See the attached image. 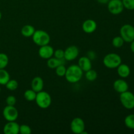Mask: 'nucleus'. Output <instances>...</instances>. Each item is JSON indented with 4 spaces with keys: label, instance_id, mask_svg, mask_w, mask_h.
Here are the masks:
<instances>
[{
    "label": "nucleus",
    "instance_id": "obj_1",
    "mask_svg": "<svg viewBox=\"0 0 134 134\" xmlns=\"http://www.w3.org/2000/svg\"><path fill=\"white\" fill-rule=\"evenodd\" d=\"M83 71L78 65H71L66 69L64 77L70 83H76L82 79Z\"/></svg>",
    "mask_w": 134,
    "mask_h": 134
},
{
    "label": "nucleus",
    "instance_id": "obj_2",
    "mask_svg": "<svg viewBox=\"0 0 134 134\" xmlns=\"http://www.w3.org/2000/svg\"><path fill=\"white\" fill-rule=\"evenodd\" d=\"M32 39L35 44L41 47V46L48 44L51 41V37L49 34L45 31L37 30H35L34 35H32Z\"/></svg>",
    "mask_w": 134,
    "mask_h": 134
},
{
    "label": "nucleus",
    "instance_id": "obj_3",
    "mask_svg": "<svg viewBox=\"0 0 134 134\" xmlns=\"http://www.w3.org/2000/svg\"><path fill=\"white\" fill-rule=\"evenodd\" d=\"M103 63L109 69H115L122 63V58L118 54L109 53L103 58Z\"/></svg>",
    "mask_w": 134,
    "mask_h": 134
},
{
    "label": "nucleus",
    "instance_id": "obj_4",
    "mask_svg": "<svg viewBox=\"0 0 134 134\" xmlns=\"http://www.w3.org/2000/svg\"><path fill=\"white\" fill-rule=\"evenodd\" d=\"M35 100L38 107L43 109L49 107L52 103V98L51 95L48 92L43 90L37 93Z\"/></svg>",
    "mask_w": 134,
    "mask_h": 134
},
{
    "label": "nucleus",
    "instance_id": "obj_5",
    "mask_svg": "<svg viewBox=\"0 0 134 134\" xmlns=\"http://www.w3.org/2000/svg\"><path fill=\"white\" fill-rule=\"evenodd\" d=\"M120 101L124 108L129 110L134 108V94L131 92L127 90L120 94Z\"/></svg>",
    "mask_w": 134,
    "mask_h": 134
},
{
    "label": "nucleus",
    "instance_id": "obj_6",
    "mask_svg": "<svg viewBox=\"0 0 134 134\" xmlns=\"http://www.w3.org/2000/svg\"><path fill=\"white\" fill-rule=\"evenodd\" d=\"M120 34L124 42L131 43L134 40V26L129 24L123 25L120 30Z\"/></svg>",
    "mask_w": 134,
    "mask_h": 134
},
{
    "label": "nucleus",
    "instance_id": "obj_7",
    "mask_svg": "<svg viewBox=\"0 0 134 134\" xmlns=\"http://www.w3.org/2000/svg\"><path fill=\"white\" fill-rule=\"evenodd\" d=\"M107 4L109 11L114 15L120 14L124 9L122 0H109Z\"/></svg>",
    "mask_w": 134,
    "mask_h": 134
},
{
    "label": "nucleus",
    "instance_id": "obj_8",
    "mask_svg": "<svg viewBox=\"0 0 134 134\" xmlns=\"http://www.w3.org/2000/svg\"><path fill=\"white\" fill-rule=\"evenodd\" d=\"M3 117L8 122L16 121L18 116V112L14 106L7 105L3 111Z\"/></svg>",
    "mask_w": 134,
    "mask_h": 134
},
{
    "label": "nucleus",
    "instance_id": "obj_9",
    "mask_svg": "<svg viewBox=\"0 0 134 134\" xmlns=\"http://www.w3.org/2000/svg\"><path fill=\"white\" fill-rule=\"evenodd\" d=\"M71 130L75 134H81L85 130V122L82 119L76 117L73 119L70 124Z\"/></svg>",
    "mask_w": 134,
    "mask_h": 134
},
{
    "label": "nucleus",
    "instance_id": "obj_10",
    "mask_svg": "<svg viewBox=\"0 0 134 134\" xmlns=\"http://www.w3.org/2000/svg\"><path fill=\"white\" fill-rule=\"evenodd\" d=\"M79 54V50L78 47L75 45L69 46L64 51V59L67 61H72L77 58Z\"/></svg>",
    "mask_w": 134,
    "mask_h": 134
},
{
    "label": "nucleus",
    "instance_id": "obj_11",
    "mask_svg": "<svg viewBox=\"0 0 134 134\" xmlns=\"http://www.w3.org/2000/svg\"><path fill=\"white\" fill-rule=\"evenodd\" d=\"M54 51V50L51 46L46 44V45L40 47L39 51H38V54L41 58L48 60L53 56Z\"/></svg>",
    "mask_w": 134,
    "mask_h": 134
},
{
    "label": "nucleus",
    "instance_id": "obj_12",
    "mask_svg": "<svg viewBox=\"0 0 134 134\" xmlns=\"http://www.w3.org/2000/svg\"><path fill=\"white\" fill-rule=\"evenodd\" d=\"M20 126L15 121L8 122L3 128L5 134H18L19 133Z\"/></svg>",
    "mask_w": 134,
    "mask_h": 134
},
{
    "label": "nucleus",
    "instance_id": "obj_13",
    "mask_svg": "<svg viewBox=\"0 0 134 134\" xmlns=\"http://www.w3.org/2000/svg\"><path fill=\"white\" fill-rule=\"evenodd\" d=\"M113 88L116 92L121 94V93L128 90L129 86H128V82L125 80L122 79H120L116 80L114 82Z\"/></svg>",
    "mask_w": 134,
    "mask_h": 134
},
{
    "label": "nucleus",
    "instance_id": "obj_14",
    "mask_svg": "<svg viewBox=\"0 0 134 134\" xmlns=\"http://www.w3.org/2000/svg\"><path fill=\"white\" fill-rule=\"evenodd\" d=\"M82 30L86 34L94 32L97 28V24L94 20L88 19L83 22L82 25Z\"/></svg>",
    "mask_w": 134,
    "mask_h": 134
},
{
    "label": "nucleus",
    "instance_id": "obj_15",
    "mask_svg": "<svg viewBox=\"0 0 134 134\" xmlns=\"http://www.w3.org/2000/svg\"><path fill=\"white\" fill-rule=\"evenodd\" d=\"M78 65L82 71L86 72L92 69V62L87 56H82L79 60Z\"/></svg>",
    "mask_w": 134,
    "mask_h": 134
},
{
    "label": "nucleus",
    "instance_id": "obj_16",
    "mask_svg": "<svg viewBox=\"0 0 134 134\" xmlns=\"http://www.w3.org/2000/svg\"><path fill=\"white\" fill-rule=\"evenodd\" d=\"M31 89L37 93L43 90L44 87V82L43 79L41 78L40 77H35L31 81Z\"/></svg>",
    "mask_w": 134,
    "mask_h": 134
},
{
    "label": "nucleus",
    "instance_id": "obj_17",
    "mask_svg": "<svg viewBox=\"0 0 134 134\" xmlns=\"http://www.w3.org/2000/svg\"><path fill=\"white\" fill-rule=\"evenodd\" d=\"M130 68L127 64H120L117 68V73L121 78H127L130 75Z\"/></svg>",
    "mask_w": 134,
    "mask_h": 134
},
{
    "label": "nucleus",
    "instance_id": "obj_18",
    "mask_svg": "<svg viewBox=\"0 0 134 134\" xmlns=\"http://www.w3.org/2000/svg\"><path fill=\"white\" fill-rule=\"evenodd\" d=\"M35 31V29L34 26L30 24H27L22 27V30H21V34L25 37H32Z\"/></svg>",
    "mask_w": 134,
    "mask_h": 134
},
{
    "label": "nucleus",
    "instance_id": "obj_19",
    "mask_svg": "<svg viewBox=\"0 0 134 134\" xmlns=\"http://www.w3.org/2000/svg\"><path fill=\"white\" fill-rule=\"evenodd\" d=\"M64 60L65 59H58L56 58H50L47 61V65L51 69H56L58 66L64 64Z\"/></svg>",
    "mask_w": 134,
    "mask_h": 134
},
{
    "label": "nucleus",
    "instance_id": "obj_20",
    "mask_svg": "<svg viewBox=\"0 0 134 134\" xmlns=\"http://www.w3.org/2000/svg\"><path fill=\"white\" fill-rule=\"evenodd\" d=\"M10 80V75L5 69H0V85H5Z\"/></svg>",
    "mask_w": 134,
    "mask_h": 134
},
{
    "label": "nucleus",
    "instance_id": "obj_21",
    "mask_svg": "<svg viewBox=\"0 0 134 134\" xmlns=\"http://www.w3.org/2000/svg\"><path fill=\"white\" fill-rule=\"evenodd\" d=\"M124 124L129 129L134 130V114H131L126 116Z\"/></svg>",
    "mask_w": 134,
    "mask_h": 134
},
{
    "label": "nucleus",
    "instance_id": "obj_22",
    "mask_svg": "<svg viewBox=\"0 0 134 134\" xmlns=\"http://www.w3.org/2000/svg\"><path fill=\"white\" fill-rule=\"evenodd\" d=\"M37 92H35L34 90L31 89V90H27L25 91L24 94V98L28 102H33L35 99L36 98Z\"/></svg>",
    "mask_w": 134,
    "mask_h": 134
},
{
    "label": "nucleus",
    "instance_id": "obj_23",
    "mask_svg": "<svg viewBox=\"0 0 134 134\" xmlns=\"http://www.w3.org/2000/svg\"><path fill=\"white\" fill-rule=\"evenodd\" d=\"M124 41L121 36H116L113 39L112 44L115 48H120L124 45Z\"/></svg>",
    "mask_w": 134,
    "mask_h": 134
},
{
    "label": "nucleus",
    "instance_id": "obj_24",
    "mask_svg": "<svg viewBox=\"0 0 134 134\" xmlns=\"http://www.w3.org/2000/svg\"><path fill=\"white\" fill-rule=\"evenodd\" d=\"M9 64V58L7 54L0 53V69H5Z\"/></svg>",
    "mask_w": 134,
    "mask_h": 134
},
{
    "label": "nucleus",
    "instance_id": "obj_25",
    "mask_svg": "<svg viewBox=\"0 0 134 134\" xmlns=\"http://www.w3.org/2000/svg\"><path fill=\"white\" fill-rule=\"evenodd\" d=\"M85 77L86 79L89 81H94L98 77V73L94 69H90L88 71L86 72V75H85Z\"/></svg>",
    "mask_w": 134,
    "mask_h": 134
},
{
    "label": "nucleus",
    "instance_id": "obj_26",
    "mask_svg": "<svg viewBox=\"0 0 134 134\" xmlns=\"http://www.w3.org/2000/svg\"><path fill=\"white\" fill-rule=\"evenodd\" d=\"M6 88L9 90L11 91H14V90H16L18 87V82L16 80H9L7 82V83L5 85Z\"/></svg>",
    "mask_w": 134,
    "mask_h": 134
},
{
    "label": "nucleus",
    "instance_id": "obj_27",
    "mask_svg": "<svg viewBox=\"0 0 134 134\" xmlns=\"http://www.w3.org/2000/svg\"><path fill=\"white\" fill-rule=\"evenodd\" d=\"M67 68H65L64 64L59 65L56 68V73L58 77H64L65 75Z\"/></svg>",
    "mask_w": 134,
    "mask_h": 134
},
{
    "label": "nucleus",
    "instance_id": "obj_28",
    "mask_svg": "<svg viewBox=\"0 0 134 134\" xmlns=\"http://www.w3.org/2000/svg\"><path fill=\"white\" fill-rule=\"evenodd\" d=\"M123 5L128 10H134V0H122Z\"/></svg>",
    "mask_w": 134,
    "mask_h": 134
},
{
    "label": "nucleus",
    "instance_id": "obj_29",
    "mask_svg": "<svg viewBox=\"0 0 134 134\" xmlns=\"http://www.w3.org/2000/svg\"><path fill=\"white\" fill-rule=\"evenodd\" d=\"M19 133L21 134H30L31 133V129L28 125L22 124L20 126Z\"/></svg>",
    "mask_w": 134,
    "mask_h": 134
},
{
    "label": "nucleus",
    "instance_id": "obj_30",
    "mask_svg": "<svg viewBox=\"0 0 134 134\" xmlns=\"http://www.w3.org/2000/svg\"><path fill=\"white\" fill-rule=\"evenodd\" d=\"M6 103L7 105L14 106L16 103V99L14 96H9L6 98Z\"/></svg>",
    "mask_w": 134,
    "mask_h": 134
},
{
    "label": "nucleus",
    "instance_id": "obj_31",
    "mask_svg": "<svg viewBox=\"0 0 134 134\" xmlns=\"http://www.w3.org/2000/svg\"><path fill=\"white\" fill-rule=\"evenodd\" d=\"M53 55L58 59H64V51L62 49H57L54 51Z\"/></svg>",
    "mask_w": 134,
    "mask_h": 134
},
{
    "label": "nucleus",
    "instance_id": "obj_32",
    "mask_svg": "<svg viewBox=\"0 0 134 134\" xmlns=\"http://www.w3.org/2000/svg\"><path fill=\"white\" fill-rule=\"evenodd\" d=\"M98 3L101 4H107L109 1V0H96Z\"/></svg>",
    "mask_w": 134,
    "mask_h": 134
},
{
    "label": "nucleus",
    "instance_id": "obj_33",
    "mask_svg": "<svg viewBox=\"0 0 134 134\" xmlns=\"http://www.w3.org/2000/svg\"><path fill=\"white\" fill-rule=\"evenodd\" d=\"M130 43H131V44H130V49H131V51H132V52L134 54V40L133 41L131 42Z\"/></svg>",
    "mask_w": 134,
    "mask_h": 134
},
{
    "label": "nucleus",
    "instance_id": "obj_34",
    "mask_svg": "<svg viewBox=\"0 0 134 134\" xmlns=\"http://www.w3.org/2000/svg\"><path fill=\"white\" fill-rule=\"evenodd\" d=\"M1 18H2V14H1V12L0 11V20H1Z\"/></svg>",
    "mask_w": 134,
    "mask_h": 134
},
{
    "label": "nucleus",
    "instance_id": "obj_35",
    "mask_svg": "<svg viewBox=\"0 0 134 134\" xmlns=\"http://www.w3.org/2000/svg\"><path fill=\"white\" fill-rule=\"evenodd\" d=\"M0 92H1V88H0Z\"/></svg>",
    "mask_w": 134,
    "mask_h": 134
}]
</instances>
